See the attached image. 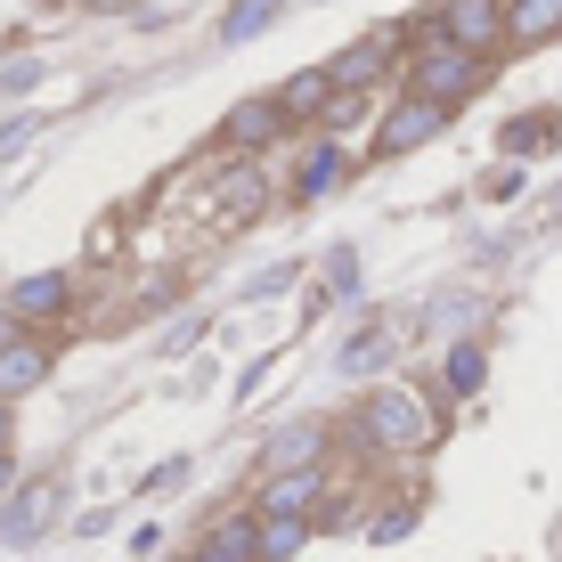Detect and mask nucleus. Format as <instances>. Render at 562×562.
Instances as JSON below:
<instances>
[{
    "mask_svg": "<svg viewBox=\"0 0 562 562\" xmlns=\"http://www.w3.org/2000/svg\"><path fill=\"white\" fill-rule=\"evenodd\" d=\"M66 294H74V285L57 278V269H42V278H25V285L9 294V318H57V310H66Z\"/></svg>",
    "mask_w": 562,
    "mask_h": 562,
    "instance_id": "obj_11",
    "label": "nucleus"
},
{
    "mask_svg": "<svg viewBox=\"0 0 562 562\" xmlns=\"http://www.w3.org/2000/svg\"><path fill=\"white\" fill-rule=\"evenodd\" d=\"M383 57H392V33H367L359 49H342L335 66H326V82H342V90H367L383 74Z\"/></svg>",
    "mask_w": 562,
    "mask_h": 562,
    "instance_id": "obj_9",
    "label": "nucleus"
},
{
    "mask_svg": "<svg viewBox=\"0 0 562 562\" xmlns=\"http://www.w3.org/2000/svg\"><path fill=\"white\" fill-rule=\"evenodd\" d=\"M278 9H285V0H237V9H228V25H221V42H254L261 25H278Z\"/></svg>",
    "mask_w": 562,
    "mask_h": 562,
    "instance_id": "obj_15",
    "label": "nucleus"
},
{
    "mask_svg": "<svg viewBox=\"0 0 562 562\" xmlns=\"http://www.w3.org/2000/svg\"><path fill=\"white\" fill-rule=\"evenodd\" d=\"M0 449H9V400H0Z\"/></svg>",
    "mask_w": 562,
    "mask_h": 562,
    "instance_id": "obj_22",
    "label": "nucleus"
},
{
    "mask_svg": "<svg viewBox=\"0 0 562 562\" xmlns=\"http://www.w3.org/2000/svg\"><path fill=\"white\" fill-rule=\"evenodd\" d=\"M9 335H16V326H9V318H0V342H9Z\"/></svg>",
    "mask_w": 562,
    "mask_h": 562,
    "instance_id": "obj_23",
    "label": "nucleus"
},
{
    "mask_svg": "<svg viewBox=\"0 0 562 562\" xmlns=\"http://www.w3.org/2000/svg\"><path fill=\"white\" fill-rule=\"evenodd\" d=\"M335 180H342V155H335V147H310V164H302L294 196H302V204H318V196H326V188H335Z\"/></svg>",
    "mask_w": 562,
    "mask_h": 562,
    "instance_id": "obj_14",
    "label": "nucleus"
},
{
    "mask_svg": "<svg viewBox=\"0 0 562 562\" xmlns=\"http://www.w3.org/2000/svg\"><path fill=\"white\" fill-rule=\"evenodd\" d=\"M326 90H335V82H326V66H318V74H294V82H285V99H278V114H310V106H326Z\"/></svg>",
    "mask_w": 562,
    "mask_h": 562,
    "instance_id": "obj_19",
    "label": "nucleus"
},
{
    "mask_svg": "<svg viewBox=\"0 0 562 562\" xmlns=\"http://www.w3.org/2000/svg\"><path fill=\"white\" fill-rule=\"evenodd\" d=\"M261 204H269L261 171H228V180H221V212H212V228H221V237H228V228H245V221H254Z\"/></svg>",
    "mask_w": 562,
    "mask_h": 562,
    "instance_id": "obj_7",
    "label": "nucleus"
},
{
    "mask_svg": "<svg viewBox=\"0 0 562 562\" xmlns=\"http://www.w3.org/2000/svg\"><path fill=\"white\" fill-rule=\"evenodd\" d=\"M49 375V351H42V342H0V400H16V392H33V383H42Z\"/></svg>",
    "mask_w": 562,
    "mask_h": 562,
    "instance_id": "obj_8",
    "label": "nucleus"
},
{
    "mask_svg": "<svg viewBox=\"0 0 562 562\" xmlns=\"http://www.w3.org/2000/svg\"><path fill=\"white\" fill-rule=\"evenodd\" d=\"M440 33H449L457 49H490L497 33H506V0H449V9H440Z\"/></svg>",
    "mask_w": 562,
    "mask_h": 562,
    "instance_id": "obj_4",
    "label": "nucleus"
},
{
    "mask_svg": "<svg viewBox=\"0 0 562 562\" xmlns=\"http://www.w3.org/2000/svg\"><path fill=\"white\" fill-rule=\"evenodd\" d=\"M310 497H318V473H310V464H294V473H285L278 490H269V514H302Z\"/></svg>",
    "mask_w": 562,
    "mask_h": 562,
    "instance_id": "obj_18",
    "label": "nucleus"
},
{
    "mask_svg": "<svg viewBox=\"0 0 562 562\" xmlns=\"http://www.w3.org/2000/svg\"><path fill=\"white\" fill-rule=\"evenodd\" d=\"M392 342H400V326H367V335L351 342V351H342V375H367V367H375L383 351H392Z\"/></svg>",
    "mask_w": 562,
    "mask_h": 562,
    "instance_id": "obj_17",
    "label": "nucleus"
},
{
    "mask_svg": "<svg viewBox=\"0 0 562 562\" xmlns=\"http://www.w3.org/2000/svg\"><path fill=\"white\" fill-rule=\"evenodd\" d=\"M196 562H254V521H221L196 547Z\"/></svg>",
    "mask_w": 562,
    "mask_h": 562,
    "instance_id": "obj_13",
    "label": "nucleus"
},
{
    "mask_svg": "<svg viewBox=\"0 0 562 562\" xmlns=\"http://www.w3.org/2000/svg\"><path fill=\"white\" fill-rule=\"evenodd\" d=\"M473 90H481V49H457L449 33H440V42L416 57V99L457 106V99H473Z\"/></svg>",
    "mask_w": 562,
    "mask_h": 562,
    "instance_id": "obj_2",
    "label": "nucleus"
},
{
    "mask_svg": "<svg viewBox=\"0 0 562 562\" xmlns=\"http://www.w3.org/2000/svg\"><path fill=\"white\" fill-rule=\"evenodd\" d=\"M481 375H490V359H481L473 342H457L449 351V392H481Z\"/></svg>",
    "mask_w": 562,
    "mask_h": 562,
    "instance_id": "obj_20",
    "label": "nucleus"
},
{
    "mask_svg": "<svg viewBox=\"0 0 562 562\" xmlns=\"http://www.w3.org/2000/svg\"><path fill=\"white\" fill-rule=\"evenodd\" d=\"M318 449H326V424H318V416H302V424H285V432H269L261 464H269V473H294V464H310Z\"/></svg>",
    "mask_w": 562,
    "mask_h": 562,
    "instance_id": "obj_6",
    "label": "nucleus"
},
{
    "mask_svg": "<svg viewBox=\"0 0 562 562\" xmlns=\"http://www.w3.org/2000/svg\"><path fill=\"white\" fill-rule=\"evenodd\" d=\"M440 123H449V106H440V99H408V106H392V114H383V155H408V147H424Z\"/></svg>",
    "mask_w": 562,
    "mask_h": 562,
    "instance_id": "obj_5",
    "label": "nucleus"
},
{
    "mask_svg": "<svg viewBox=\"0 0 562 562\" xmlns=\"http://www.w3.org/2000/svg\"><path fill=\"white\" fill-rule=\"evenodd\" d=\"M554 147V114H514L506 123V155H547Z\"/></svg>",
    "mask_w": 562,
    "mask_h": 562,
    "instance_id": "obj_16",
    "label": "nucleus"
},
{
    "mask_svg": "<svg viewBox=\"0 0 562 562\" xmlns=\"http://www.w3.org/2000/svg\"><path fill=\"white\" fill-rule=\"evenodd\" d=\"M506 33H521V42H554V33H562V0H514Z\"/></svg>",
    "mask_w": 562,
    "mask_h": 562,
    "instance_id": "obj_12",
    "label": "nucleus"
},
{
    "mask_svg": "<svg viewBox=\"0 0 562 562\" xmlns=\"http://www.w3.org/2000/svg\"><path fill=\"white\" fill-rule=\"evenodd\" d=\"M57 506H66V490H57V481H25V490L9 497V521H0V538H9V547H33V538L57 521Z\"/></svg>",
    "mask_w": 562,
    "mask_h": 562,
    "instance_id": "obj_3",
    "label": "nucleus"
},
{
    "mask_svg": "<svg viewBox=\"0 0 562 562\" xmlns=\"http://www.w3.org/2000/svg\"><path fill=\"white\" fill-rule=\"evenodd\" d=\"M367 440H375V449L416 457V449H432V440H440V416L424 408V392H408V383H383V392H367Z\"/></svg>",
    "mask_w": 562,
    "mask_h": 562,
    "instance_id": "obj_1",
    "label": "nucleus"
},
{
    "mask_svg": "<svg viewBox=\"0 0 562 562\" xmlns=\"http://www.w3.org/2000/svg\"><path fill=\"white\" fill-rule=\"evenodd\" d=\"M0 481H9V457H0Z\"/></svg>",
    "mask_w": 562,
    "mask_h": 562,
    "instance_id": "obj_24",
    "label": "nucleus"
},
{
    "mask_svg": "<svg viewBox=\"0 0 562 562\" xmlns=\"http://www.w3.org/2000/svg\"><path fill=\"white\" fill-rule=\"evenodd\" d=\"M367 538H375V547H392V538H408V514H375V530H367Z\"/></svg>",
    "mask_w": 562,
    "mask_h": 562,
    "instance_id": "obj_21",
    "label": "nucleus"
},
{
    "mask_svg": "<svg viewBox=\"0 0 562 562\" xmlns=\"http://www.w3.org/2000/svg\"><path fill=\"white\" fill-rule=\"evenodd\" d=\"M278 131H285L278 99H245V106L221 123V139H228V147H261V139H278Z\"/></svg>",
    "mask_w": 562,
    "mask_h": 562,
    "instance_id": "obj_10",
    "label": "nucleus"
}]
</instances>
